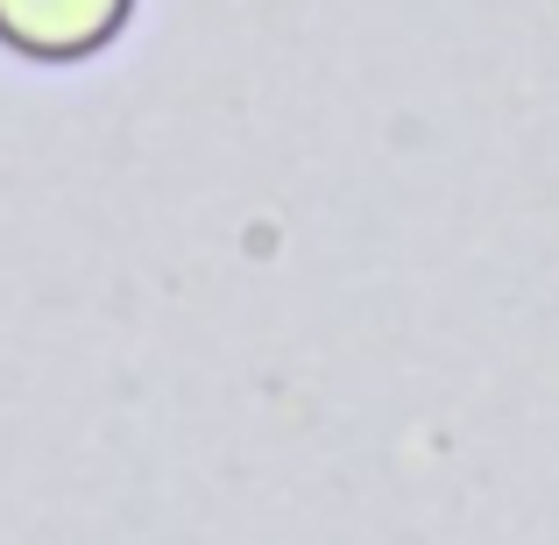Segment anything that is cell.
I'll use <instances>...</instances> for the list:
<instances>
[{
    "label": "cell",
    "instance_id": "6da1fadb",
    "mask_svg": "<svg viewBox=\"0 0 559 545\" xmlns=\"http://www.w3.org/2000/svg\"><path fill=\"white\" fill-rule=\"evenodd\" d=\"M135 0H0V43L36 64H79L121 36Z\"/></svg>",
    "mask_w": 559,
    "mask_h": 545
}]
</instances>
